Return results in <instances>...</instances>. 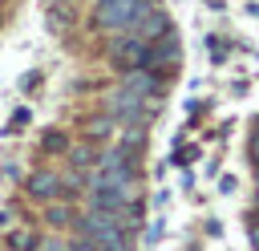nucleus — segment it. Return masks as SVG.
<instances>
[{
	"mask_svg": "<svg viewBox=\"0 0 259 251\" xmlns=\"http://www.w3.org/2000/svg\"><path fill=\"white\" fill-rule=\"evenodd\" d=\"M45 219H49V227H73L77 223V211L73 206H49Z\"/></svg>",
	"mask_w": 259,
	"mask_h": 251,
	"instance_id": "12",
	"label": "nucleus"
},
{
	"mask_svg": "<svg viewBox=\"0 0 259 251\" xmlns=\"http://www.w3.org/2000/svg\"><path fill=\"white\" fill-rule=\"evenodd\" d=\"M109 65L117 73H130V69H146V57H150V45L134 32H113L109 36V49H105Z\"/></svg>",
	"mask_w": 259,
	"mask_h": 251,
	"instance_id": "3",
	"label": "nucleus"
},
{
	"mask_svg": "<svg viewBox=\"0 0 259 251\" xmlns=\"http://www.w3.org/2000/svg\"><path fill=\"white\" fill-rule=\"evenodd\" d=\"M182 65V45H178V36H174V28L166 32V36H158V40H150V57H146V69H158L162 77L170 73V69H178Z\"/></svg>",
	"mask_w": 259,
	"mask_h": 251,
	"instance_id": "5",
	"label": "nucleus"
},
{
	"mask_svg": "<svg viewBox=\"0 0 259 251\" xmlns=\"http://www.w3.org/2000/svg\"><path fill=\"white\" fill-rule=\"evenodd\" d=\"M146 4H154V0H93V8H89V28L101 32V36L125 32Z\"/></svg>",
	"mask_w": 259,
	"mask_h": 251,
	"instance_id": "1",
	"label": "nucleus"
},
{
	"mask_svg": "<svg viewBox=\"0 0 259 251\" xmlns=\"http://www.w3.org/2000/svg\"><path fill=\"white\" fill-rule=\"evenodd\" d=\"M247 158H251V166L259 170V130L251 134V142H247Z\"/></svg>",
	"mask_w": 259,
	"mask_h": 251,
	"instance_id": "15",
	"label": "nucleus"
},
{
	"mask_svg": "<svg viewBox=\"0 0 259 251\" xmlns=\"http://www.w3.org/2000/svg\"><path fill=\"white\" fill-rule=\"evenodd\" d=\"M121 146H125V150H134V154H138V150H142V146H146V126H134V121H130V126H125V130H121Z\"/></svg>",
	"mask_w": 259,
	"mask_h": 251,
	"instance_id": "11",
	"label": "nucleus"
},
{
	"mask_svg": "<svg viewBox=\"0 0 259 251\" xmlns=\"http://www.w3.org/2000/svg\"><path fill=\"white\" fill-rule=\"evenodd\" d=\"M24 190H28V198L53 202V198L61 194V174H57V170H32V174L24 178Z\"/></svg>",
	"mask_w": 259,
	"mask_h": 251,
	"instance_id": "7",
	"label": "nucleus"
},
{
	"mask_svg": "<svg viewBox=\"0 0 259 251\" xmlns=\"http://www.w3.org/2000/svg\"><path fill=\"white\" fill-rule=\"evenodd\" d=\"M101 251H134V247H130V239H125V235H121V239H113V243H105V247H101Z\"/></svg>",
	"mask_w": 259,
	"mask_h": 251,
	"instance_id": "18",
	"label": "nucleus"
},
{
	"mask_svg": "<svg viewBox=\"0 0 259 251\" xmlns=\"http://www.w3.org/2000/svg\"><path fill=\"white\" fill-rule=\"evenodd\" d=\"M40 150L45 154H65L69 150V134L65 130H45L40 134Z\"/></svg>",
	"mask_w": 259,
	"mask_h": 251,
	"instance_id": "10",
	"label": "nucleus"
},
{
	"mask_svg": "<svg viewBox=\"0 0 259 251\" xmlns=\"http://www.w3.org/2000/svg\"><path fill=\"white\" fill-rule=\"evenodd\" d=\"M36 81H40V73H24V81H20V89H36Z\"/></svg>",
	"mask_w": 259,
	"mask_h": 251,
	"instance_id": "19",
	"label": "nucleus"
},
{
	"mask_svg": "<svg viewBox=\"0 0 259 251\" xmlns=\"http://www.w3.org/2000/svg\"><path fill=\"white\" fill-rule=\"evenodd\" d=\"M36 251H69V239H40Z\"/></svg>",
	"mask_w": 259,
	"mask_h": 251,
	"instance_id": "14",
	"label": "nucleus"
},
{
	"mask_svg": "<svg viewBox=\"0 0 259 251\" xmlns=\"http://www.w3.org/2000/svg\"><path fill=\"white\" fill-rule=\"evenodd\" d=\"M255 130H259V121H255Z\"/></svg>",
	"mask_w": 259,
	"mask_h": 251,
	"instance_id": "23",
	"label": "nucleus"
},
{
	"mask_svg": "<svg viewBox=\"0 0 259 251\" xmlns=\"http://www.w3.org/2000/svg\"><path fill=\"white\" fill-rule=\"evenodd\" d=\"M36 243H40V235H36L32 227H12V231L4 235V247H8V251H36Z\"/></svg>",
	"mask_w": 259,
	"mask_h": 251,
	"instance_id": "8",
	"label": "nucleus"
},
{
	"mask_svg": "<svg viewBox=\"0 0 259 251\" xmlns=\"http://www.w3.org/2000/svg\"><path fill=\"white\" fill-rule=\"evenodd\" d=\"M49 4H57V0H49Z\"/></svg>",
	"mask_w": 259,
	"mask_h": 251,
	"instance_id": "22",
	"label": "nucleus"
},
{
	"mask_svg": "<svg viewBox=\"0 0 259 251\" xmlns=\"http://www.w3.org/2000/svg\"><path fill=\"white\" fill-rule=\"evenodd\" d=\"M247 239H251V247L259 251V223H251V227H247Z\"/></svg>",
	"mask_w": 259,
	"mask_h": 251,
	"instance_id": "20",
	"label": "nucleus"
},
{
	"mask_svg": "<svg viewBox=\"0 0 259 251\" xmlns=\"http://www.w3.org/2000/svg\"><path fill=\"white\" fill-rule=\"evenodd\" d=\"M121 89H130V93H138V97H162V89H166V77L158 73V69H130V73H121Z\"/></svg>",
	"mask_w": 259,
	"mask_h": 251,
	"instance_id": "6",
	"label": "nucleus"
},
{
	"mask_svg": "<svg viewBox=\"0 0 259 251\" xmlns=\"http://www.w3.org/2000/svg\"><path fill=\"white\" fill-rule=\"evenodd\" d=\"M247 12H251V16L259 20V0H251V4H247Z\"/></svg>",
	"mask_w": 259,
	"mask_h": 251,
	"instance_id": "21",
	"label": "nucleus"
},
{
	"mask_svg": "<svg viewBox=\"0 0 259 251\" xmlns=\"http://www.w3.org/2000/svg\"><path fill=\"white\" fill-rule=\"evenodd\" d=\"M73 231H77L81 239L105 247V243H113V239H121V235L130 231V219H125V215H109V211H85V215H77Z\"/></svg>",
	"mask_w": 259,
	"mask_h": 251,
	"instance_id": "2",
	"label": "nucleus"
},
{
	"mask_svg": "<svg viewBox=\"0 0 259 251\" xmlns=\"http://www.w3.org/2000/svg\"><path fill=\"white\" fill-rule=\"evenodd\" d=\"M69 251H101V247H97V243H89V239H81V235H77V239H69Z\"/></svg>",
	"mask_w": 259,
	"mask_h": 251,
	"instance_id": "17",
	"label": "nucleus"
},
{
	"mask_svg": "<svg viewBox=\"0 0 259 251\" xmlns=\"http://www.w3.org/2000/svg\"><path fill=\"white\" fill-rule=\"evenodd\" d=\"M170 28H174V24H170V12H166L162 4H146V8H142V12L134 16V24H130L125 32H134V36H142V40L150 45V40L166 36Z\"/></svg>",
	"mask_w": 259,
	"mask_h": 251,
	"instance_id": "4",
	"label": "nucleus"
},
{
	"mask_svg": "<svg viewBox=\"0 0 259 251\" xmlns=\"http://www.w3.org/2000/svg\"><path fill=\"white\" fill-rule=\"evenodd\" d=\"M113 134V117H89L85 121V138H109Z\"/></svg>",
	"mask_w": 259,
	"mask_h": 251,
	"instance_id": "13",
	"label": "nucleus"
},
{
	"mask_svg": "<svg viewBox=\"0 0 259 251\" xmlns=\"http://www.w3.org/2000/svg\"><path fill=\"white\" fill-rule=\"evenodd\" d=\"M65 154H69V166H73V170H85V174H89V170L97 166V146H89V142H85V146H69Z\"/></svg>",
	"mask_w": 259,
	"mask_h": 251,
	"instance_id": "9",
	"label": "nucleus"
},
{
	"mask_svg": "<svg viewBox=\"0 0 259 251\" xmlns=\"http://www.w3.org/2000/svg\"><path fill=\"white\" fill-rule=\"evenodd\" d=\"M12 227H16V211H8V206H4V211H0V231L8 235Z\"/></svg>",
	"mask_w": 259,
	"mask_h": 251,
	"instance_id": "16",
	"label": "nucleus"
}]
</instances>
